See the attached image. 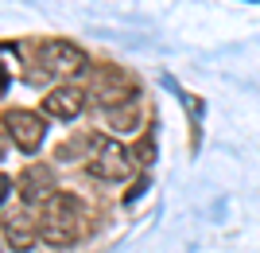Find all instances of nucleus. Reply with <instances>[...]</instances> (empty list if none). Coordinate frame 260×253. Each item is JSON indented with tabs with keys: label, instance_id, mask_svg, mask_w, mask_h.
<instances>
[{
	"label": "nucleus",
	"instance_id": "nucleus-1",
	"mask_svg": "<svg viewBox=\"0 0 260 253\" xmlns=\"http://www.w3.org/2000/svg\"><path fill=\"white\" fill-rule=\"evenodd\" d=\"M82 222H86V207L74 191H58L51 203H43V218H39V238L54 249H66V245L78 242L82 234Z\"/></svg>",
	"mask_w": 260,
	"mask_h": 253
},
{
	"label": "nucleus",
	"instance_id": "nucleus-3",
	"mask_svg": "<svg viewBox=\"0 0 260 253\" xmlns=\"http://www.w3.org/2000/svg\"><path fill=\"white\" fill-rule=\"evenodd\" d=\"M86 172L93 179H101V183H120V179H128V172H132V156H128L124 144L101 140L98 148H93V156H89Z\"/></svg>",
	"mask_w": 260,
	"mask_h": 253
},
{
	"label": "nucleus",
	"instance_id": "nucleus-5",
	"mask_svg": "<svg viewBox=\"0 0 260 253\" xmlns=\"http://www.w3.org/2000/svg\"><path fill=\"white\" fill-rule=\"evenodd\" d=\"M93 94H98V101L105 109H113V105H124V101L136 98V82H132V74H124L120 66H105V70H98Z\"/></svg>",
	"mask_w": 260,
	"mask_h": 253
},
{
	"label": "nucleus",
	"instance_id": "nucleus-7",
	"mask_svg": "<svg viewBox=\"0 0 260 253\" xmlns=\"http://www.w3.org/2000/svg\"><path fill=\"white\" fill-rule=\"evenodd\" d=\"M43 109H47V117L70 121V117H78V113L86 109V94H82L78 86H54L43 98Z\"/></svg>",
	"mask_w": 260,
	"mask_h": 253
},
{
	"label": "nucleus",
	"instance_id": "nucleus-4",
	"mask_svg": "<svg viewBox=\"0 0 260 253\" xmlns=\"http://www.w3.org/2000/svg\"><path fill=\"white\" fill-rule=\"evenodd\" d=\"M4 132L16 140V148H23V152H35V148L43 144V136H47V125H43V117H39V113L8 109V113H4Z\"/></svg>",
	"mask_w": 260,
	"mask_h": 253
},
{
	"label": "nucleus",
	"instance_id": "nucleus-6",
	"mask_svg": "<svg viewBox=\"0 0 260 253\" xmlns=\"http://www.w3.org/2000/svg\"><path fill=\"white\" fill-rule=\"evenodd\" d=\"M20 195L23 203H51L58 191H54V172L47 164H27L20 176Z\"/></svg>",
	"mask_w": 260,
	"mask_h": 253
},
{
	"label": "nucleus",
	"instance_id": "nucleus-8",
	"mask_svg": "<svg viewBox=\"0 0 260 253\" xmlns=\"http://www.w3.org/2000/svg\"><path fill=\"white\" fill-rule=\"evenodd\" d=\"M39 238V226H31V218L23 214H4V245L12 253H27Z\"/></svg>",
	"mask_w": 260,
	"mask_h": 253
},
{
	"label": "nucleus",
	"instance_id": "nucleus-2",
	"mask_svg": "<svg viewBox=\"0 0 260 253\" xmlns=\"http://www.w3.org/2000/svg\"><path fill=\"white\" fill-rule=\"evenodd\" d=\"M39 66L43 74L51 78H74L89 70V55L78 43H66V39H51V43L39 47Z\"/></svg>",
	"mask_w": 260,
	"mask_h": 253
}]
</instances>
